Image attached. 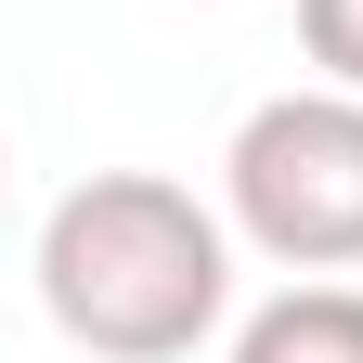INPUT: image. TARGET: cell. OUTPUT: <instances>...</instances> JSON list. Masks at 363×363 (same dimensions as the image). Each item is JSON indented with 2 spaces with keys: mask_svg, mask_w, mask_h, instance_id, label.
Returning a JSON list of instances; mask_svg holds the SVG:
<instances>
[{
  "mask_svg": "<svg viewBox=\"0 0 363 363\" xmlns=\"http://www.w3.org/2000/svg\"><path fill=\"white\" fill-rule=\"evenodd\" d=\"M220 220L286 259V272H350L363 259V91H272L247 104L220 156Z\"/></svg>",
  "mask_w": 363,
  "mask_h": 363,
  "instance_id": "cell-2",
  "label": "cell"
},
{
  "mask_svg": "<svg viewBox=\"0 0 363 363\" xmlns=\"http://www.w3.org/2000/svg\"><path fill=\"white\" fill-rule=\"evenodd\" d=\"M234 363H363V286H286L234 325Z\"/></svg>",
  "mask_w": 363,
  "mask_h": 363,
  "instance_id": "cell-3",
  "label": "cell"
},
{
  "mask_svg": "<svg viewBox=\"0 0 363 363\" xmlns=\"http://www.w3.org/2000/svg\"><path fill=\"white\" fill-rule=\"evenodd\" d=\"M298 52L337 91H363V0H298Z\"/></svg>",
  "mask_w": 363,
  "mask_h": 363,
  "instance_id": "cell-4",
  "label": "cell"
},
{
  "mask_svg": "<svg viewBox=\"0 0 363 363\" xmlns=\"http://www.w3.org/2000/svg\"><path fill=\"white\" fill-rule=\"evenodd\" d=\"M0 169H13V143H0Z\"/></svg>",
  "mask_w": 363,
  "mask_h": 363,
  "instance_id": "cell-5",
  "label": "cell"
},
{
  "mask_svg": "<svg viewBox=\"0 0 363 363\" xmlns=\"http://www.w3.org/2000/svg\"><path fill=\"white\" fill-rule=\"evenodd\" d=\"M39 311L91 363H195L234 311V220L169 169H91L39 220Z\"/></svg>",
  "mask_w": 363,
  "mask_h": 363,
  "instance_id": "cell-1",
  "label": "cell"
}]
</instances>
